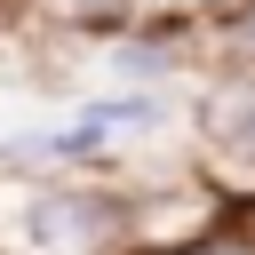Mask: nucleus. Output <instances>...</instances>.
I'll return each mask as SVG.
<instances>
[{"label": "nucleus", "instance_id": "1", "mask_svg": "<svg viewBox=\"0 0 255 255\" xmlns=\"http://www.w3.org/2000/svg\"><path fill=\"white\" fill-rule=\"evenodd\" d=\"M0 255H128V183L104 175L8 183Z\"/></svg>", "mask_w": 255, "mask_h": 255}, {"label": "nucleus", "instance_id": "5", "mask_svg": "<svg viewBox=\"0 0 255 255\" xmlns=\"http://www.w3.org/2000/svg\"><path fill=\"white\" fill-rule=\"evenodd\" d=\"M183 255H255V199L223 223V231H207V239H191Z\"/></svg>", "mask_w": 255, "mask_h": 255}, {"label": "nucleus", "instance_id": "4", "mask_svg": "<svg viewBox=\"0 0 255 255\" xmlns=\"http://www.w3.org/2000/svg\"><path fill=\"white\" fill-rule=\"evenodd\" d=\"M207 24H215V72L255 64V0H207Z\"/></svg>", "mask_w": 255, "mask_h": 255}, {"label": "nucleus", "instance_id": "3", "mask_svg": "<svg viewBox=\"0 0 255 255\" xmlns=\"http://www.w3.org/2000/svg\"><path fill=\"white\" fill-rule=\"evenodd\" d=\"M16 16L40 24V32H96V40H120V32H135L151 8H143V0H16Z\"/></svg>", "mask_w": 255, "mask_h": 255}, {"label": "nucleus", "instance_id": "2", "mask_svg": "<svg viewBox=\"0 0 255 255\" xmlns=\"http://www.w3.org/2000/svg\"><path fill=\"white\" fill-rule=\"evenodd\" d=\"M191 128H199V167L247 207L255 199V64H223L199 88Z\"/></svg>", "mask_w": 255, "mask_h": 255}]
</instances>
